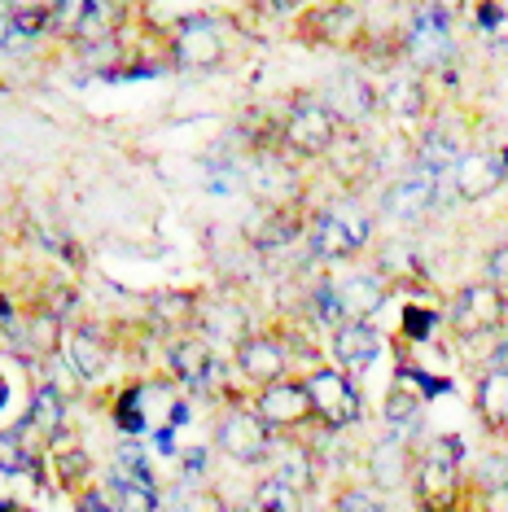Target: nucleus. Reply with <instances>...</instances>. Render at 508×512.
<instances>
[{"label": "nucleus", "instance_id": "nucleus-1", "mask_svg": "<svg viewBox=\"0 0 508 512\" xmlns=\"http://www.w3.org/2000/svg\"><path fill=\"white\" fill-rule=\"evenodd\" d=\"M460 464H465V442L452 434L434 438L425 447L408 482L421 512H469V495H478V486H473V477L465 482Z\"/></svg>", "mask_w": 508, "mask_h": 512}, {"label": "nucleus", "instance_id": "nucleus-2", "mask_svg": "<svg viewBox=\"0 0 508 512\" xmlns=\"http://www.w3.org/2000/svg\"><path fill=\"white\" fill-rule=\"evenodd\" d=\"M447 320H452V329L460 337H495V333H504V324H508V289L491 285V281H469L452 298Z\"/></svg>", "mask_w": 508, "mask_h": 512}, {"label": "nucleus", "instance_id": "nucleus-3", "mask_svg": "<svg viewBox=\"0 0 508 512\" xmlns=\"http://www.w3.org/2000/svg\"><path fill=\"white\" fill-rule=\"evenodd\" d=\"M307 394H311V407H316V421L325 429H346L364 416V399L355 390L351 372L342 368H311L307 372Z\"/></svg>", "mask_w": 508, "mask_h": 512}, {"label": "nucleus", "instance_id": "nucleus-4", "mask_svg": "<svg viewBox=\"0 0 508 512\" xmlns=\"http://www.w3.org/2000/svg\"><path fill=\"white\" fill-rule=\"evenodd\" d=\"M307 241H311V254H316V259L342 263V259H351L355 250L368 246V215L355 202H342V206H333V211L316 215Z\"/></svg>", "mask_w": 508, "mask_h": 512}, {"label": "nucleus", "instance_id": "nucleus-5", "mask_svg": "<svg viewBox=\"0 0 508 512\" xmlns=\"http://www.w3.org/2000/svg\"><path fill=\"white\" fill-rule=\"evenodd\" d=\"M281 141L290 145L294 154H303V158L333 154V145L342 141V119L325 106V101H298V106L285 114Z\"/></svg>", "mask_w": 508, "mask_h": 512}, {"label": "nucleus", "instance_id": "nucleus-6", "mask_svg": "<svg viewBox=\"0 0 508 512\" xmlns=\"http://www.w3.org/2000/svg\"><path fill=\"white\" fill-rule=\"evenodd\" d=\"M215 447L237 464H263L272 456V429L254 407H233L215 425Z\"/></svg>", "mask_w": 508, "mask_h": 512}, {"label": "nucleus", "instance_id": "nucleus-7", "mask_svg": "<svg viewBox=\"0 0 508 512\" xmlns=\"http://www.w3.org/2000/svg\"><path fill=\"white\" fill-rule=\"evenodd\" d=\"M254 412L268 421L272 434H290V429H303L316 421V407H311V394H307V381H272V386L259 390L254 399Z\"/></svg>", "mask_w": 508, "mask_h": 512}, {"label": "nucleus", "instance_id": "nucleus-8", "mask_svg": "<svg viewBox=\"0 0 508 512\" xmlns=\"http://www.w3.org/2000/svg\"><path fill=\"white\" fill-rule=\"evenodd\" d=\"M438 206V176L425 167H412L408 176H399L381 193V215L395 219V224H417Z\"/></svg>", "mask_w": 508, "mask_h": 512}, {"label": "nucleus", "instance_id": "nucleus-9", "mask_svg": "<svg viewBox=\"0 0 508 512\" xmlns=\"http://www.w3.org/2000/svg\"><path fill=\"white\" fill-rule=\"evenodd\" d=\"M452 184L460 202H487L508 184V154L504 149H473L456 162Z\"/></svg>", "mask_w": 508, "mask_h": 512}, {"label": "nucleus", "instance_id": "nucleus-10", "mask_svg": "<svg viewBox=\"0 0 508 512\" xmlns=\"http://www.w3.org/2000/svg\"><path fill=\"white\" fill-rule=\"evenodd\" d=\"M408 57L421 71H434L452 57V18L443 5H421V14L412 18L408 31Z\"/></svg>", "mask_w": 508, "mask_h": 512}, {"label": "nucleus", "instance_id": "nucleus-11", "mask_svg": "<svg viewBox=\"0 0 508 512\" xmlns=\"http://www.w3.org/2000/svg\"><path fill=\"white\" fill-rule=\"evenodd\" d=\"M237 368H241V377L263 390L290 372V346L272 333H246L237 342Z\"/></svg>", "mask_w": 508, "mask_h": 512}, {"label": "nucleus", "instance_id": "nucleus-12", "mask_svg": "<svg viewBox=\"0 0 508 512\" xmlns=\"http://www.w3.org/2000/svg\"><path fill=\"white\" fill-rule=\"evenodd\" d=\"M303 36L311 44H329V49H351L364 36V14L346 0H329L303 18Z\"/></svg>", "mask_w": 508, "mask_h": 512}, {"label": "nucleus", "instance_id": "nucleus-13", "mask_svg": "<svg viewBox=\"0 0 508 512\" xmlns=\"http://www.w3.org/2000/svg\"><path fill=\"white\" fill-rule=\"evenodd\" d=\"M329 351H333V364L355 377V372H368V368L377 364V355H381V333H377L368 320H346V324H338V329H333Z\"/></svg>", "mask_w": 508, "mask_h": 512}, {"label": "nucleus", "instance_id": "nucleus-14", "mask_svg": "<svg viewBox=\"0 0 508 512\" xmlns=\"http://www.w3.org/2000/svg\"><path fill=\"white\" fill-rule=\"evenodd\" d=\"M412 469H417V460H412L408 438H403L399 429H390V434L368 451V477H373L377 491H399L403 482H412Z\"/></svg>", "mask_w": 508, "mask_h": 512}, {"label": "nucleus", "instance_id": "nucleus-15", "mask_svg": "<svg viewBox=\"0 0 508 512\" xmlns=\"http://www.w3.org/2000/svg\"><path fill=\"white\" fill-rule=\"evenodd\" d=\"M473 412H478V421L491 438L508 442V372L504 368L491 364L478 377V386H473Z\"/></svg>", "mask_w": 508, "mask_h": 512}, {"label": "nucleus", "instance_id": "nucleus-16", "mask_svg": "<svg viewBox=\"0 0 508 512\" xmlns=\"http://www.w3.org/2000/svg\"><path fill=\"white\" fill-rule=\"evenodd\" d=\"M224 57V36L211 18H189L180 22V36H176V62L189 66V71H206Z\"/></svg>", "mask_w": 508, "mask_h": 512}, {"label": "nucleus", "instance_id": "nucleus-17", "mask_svg": "<svg viewBox=\"0 0 508 512\" xmlns=\"http://www.w3.org/2000/svg\"><path fill=\"white\" fill-rule=\"evenodd\" d=\"M320 101H325V106L338 114L342 123H360V119H368V114L381 106V97H377L373 88H368V79L355 75V71H346V75L333 79Z\"/></svg>", "mask_w": 508, "mask_h": 512}, {"label": "nucleus", "instance_id": "nucleus-18", "mask_svg": "<svg viewBox=\"0 0 508 512\" xmlns=\"http://www.w3.org/2000/svg\"><path fill=\"white\" fill-rule=\"evenodd\" d=\"M333 294H338L342 320H368L373 311H381V302H386V285H381V276H373V272H355V276L333 281Z\"/></svg>", "mask_w": 508, "mask_h": 512}, {"label": "nucleus", "instance_id": "nucleus-19", "mask_svg": "<svg viewBox=\"0 0 508 512\" xmlns=\"http://www.w3.org/2000/svg\"><path fill=\"white\" fill-rule=\"evenodd\" d=\"M171 372H176L184 386H193V390L211 386V377L219 372L215 351L206 342H198V337H184V342L171 346Z\"/></svg>", "mask_w": 508, "mask_h": 512}, {"label": "nucleus", "instance_id": "nucleus-20", "mask_svg": "<svg viewBox=\"0 0 508 512\" xmlns=\"http://www.w3.org/2000/svg\"><path fill=\"white\" fill-rule=\"evenodd\" d=\"M460 158H465V145H460L456 132H447V127H430V132L421 136V167L425 171L447 176V171H456Z\"/></svg>", "mask_w": 508, "mask_h": 512}, {"label": "nucleus", "instance_id": "nucleus-21", "mask_svg": "<svg viewBox=\"0 0 508 512\" xmlns=\"http://www.w3.org/2000/svg\"><path fill=\"white\" fill-rule=\"evenodd\" d=\"M276 464H272V473L281 477V482H290L294 491H311V486H316V456H311L307 447H298V442H285L281 451H276L272 456Z\"/></svg>", "mask_w": 508, "mask_h": 512}, {"label": "nucleus", "instance_id": "nucleus-22", "mask_svg": "<svg viewBox=\"0 0 508 512\" xmlns=\"http://www.w3.org/2000/svg\"><path fill=\"white\" fill-rule=\"evenodd\" d=\"M381 106L395 119H417V114H425V84L417 75H395L381 92Z\"/></svg>", "mask_w": 508, "mask_h": 512}, {"label": "nucleus", "instance_id": "nucleus-23", "mask_svg": "<svg viewBox=\"0 0 508 512\" xmlns=\"http://www.w3.org/2000/svg\"><path fill=\"white\" fill-rule=\"evenodd\" d=\"M106 346L97 342L92 333H71L66 337V364H71L75 377H84V381H97L101 372H106Z\"/></svg>", "mask_w": 508, "mask_h": 512}, {"label": "nucleus", "instance_id": "nucleus-24", "mask_svg": "<svg viewBox=\"0 0 508 512\" xmlns=\"http://www.w3.org/2000/svg\"><path fill=\"white\" fill-rule=\"evenodd\" d=\"M250 504L259 512H303V491H294L290 482H281L276 473H268L259 486H254Z\"/></svg>", "mask_w": 508, "mask_h": 512}, {"label": "nucleus", "instance_id": "nucleus-25", "mask_svg": "<svg viewBox=\"0 0 508 512\" xmlns=\"http://www.w3.org/2000/svg\"><path fill=\"white\" fill-rule=\"evenodd\" d=\"M62 416H66V403H62V394H57L53 386H44L36 399H31V416H27V425L31 429H40L44 438H57L62 434Z\"/></svg>", "mask_w": 508, "mask_h": 512}, {"label": "nucleus", "instance_id": "nucleus-26", "mask_svg": "<svg viewBox=\"0 0 508 512\" xmlns=\"http://www.w3.org/2000/svg\"><path fill=\"white\" fill-rule=\"evenodd\" d=\"M110 486H114V495H119L123 512H154V508H158V486L136 482V477H127V473H119V469H114Z\"/></svg>", "mask_w": 508, "mask_h": 512}, {"label": "nucleus", "instance_id": "nucleus-27", "mask_svg": "<svg viewBox=\"0 0 508 512\" xmlns=\"http://www.w3.org/2000/svg\"><path fill=\"white\" fill-rule=\"evenodd\" d=\"M417 416H421V394L417 390H408L403 381H395L386 394V425L390 429H408V425H417Z\"/></svg>", "mask_w": 508, "mask_h": 512}, {"label": "nucleus", "instance_id": "nucleus-28", "mask_svg": "<svg viewBox=\"0 0 508 512\" xmlns=\"http://www.w3.org/2000/svg\"><path fill=\"white\" fill-rule=\"evenodd\" d=\"M88 5L92 0H57V5L49 9V27L57 31V36H84Z\"/></svg>", "mask_w": 508, "mask_h": 512}, {"label": "nucleus", "instance_id": "nucleus-29", "mask_svg": "<svg viewBox=\"0 0 508 512\" xmlns=\"http://www.w3.org/2000/svg\"><path fill=\"white\" fill-rule=\"evenodd\" d=\"M333 512H390V508L373 486H342V491L333 495Z\"/></svg>", "mask_w": 508, "mask_h": 512}, {"label": "nucleus", "instance_id": "nucleus-30", "mask_svg": "<svg viewBox=\"0 0 508 512\" xmlns=\"http://www.w3.org/2000/svg\"><path fill=\"white\" fill-rule=\"evenodd\" d=\"M473 486L482 495H495V491H508V460L504 456H487L473 473Z\"/></svg>", "mask_w": 508, "mask_h": 512}, {"label": "nucleus", "instance_id": "nucleus-31", "mask_svg": "<svg viewBox=\"0 0 508 512\" xmlns=\"http://www.w3.org/2000/svg\"><path fill=\"white\" fill-rule=\"evenodd\" d=\"M141 403H145V390H127L119 407H114V416H119V429H127V434H145V412H141Z\"/></svg>", "mask_w": 508, "mask_h": 512}, {"label": "nucleus", "instance_id": "nucleus-32", "mask_svg": "<svg viewBox=\"0 0 508 512\" xmlns=\"http://www.w3.org/2000/svg\"><path fill=\"white\" fill-rule=\"evenodd\" d=\"M27 469V447L14 429H0V473H22Z\"/></svg>", "mask_w": 508, "mask_h": 512}, {"label": "nucleus", "instance_id": "nucleus-33", "mask_svg": "<svg viewBox=\"0 0 508 512\" xmlns=\"http://www.w3.org/2000/svg\"><path fill=\"white\" fill-rule=\"evenodd\" d=\"M482 281L508 289V241H500V246L487 250V263H482Z\"/></svg>", "mask_w": 508, "mask_h": 512}, {"label": "nucleus", "instance_id": "nucleus-34", "mask_svg": "<svg viewBox=\"0 0 508 512\" xmlns=\"http://www.w3.org/2000/svg\"><path fill=\"white\" fill-rule=\"evenodd\" d=\"M84 473H88V460L79 456V451H75V456H62V482H66V486H75Z\"/></svg>", "mask_w": 508, "mask_h": 512}, {"label": "nucleus", "instance_id": "nucleus-35", "mask_svg": "<svg viewBox=\"0 0 508 512\" xmlns=\"http://www.w3.org/2000/svg\"><path fill=\"white\" fill-rule=\"evenodd\" d=\"M430 329H434V316H430V311L412 307V311H408V333H412V337H425Z\"/></svg>", "mask_w": 508, "mask_h": 512}, {"label": "nucleus", "instance_id": "nucleus-36", "mask_svg": "<svg viewBox=\"0 0 508 512\" xmlns=\"http://www.w3.org/2000/svg\"><path fill=\"white\" fill-rule=\"evenodd\" d=\"M75 512H114V508H110V499H106V495L84 491V495H79V504H75Z\"/></svg>", "mask_w": 508, "mask_h": 512}, {"label": "nucleus", "instance_id": "nucleus-37", "mask_svg": "<svg viewBox=\"0 0 508 512\" xmlns=\"http://www.w3.org/2000/svg\"><path fill=\"white\" fill-rule=\"evenodd\" d=\"M491 364H495V368H504V372H508V324H504V333H500V342H495V355H491Z\"/></svg>", "mask_w": 508, "mask_h": 512}, {"label": "nucleus", "instance_id": "nucleus-38", "mask_svg": "<svg viewBox=\"0 0 508 512\" xmlns=\"http://www.w3.org/2000/svg\"><path fill=\"white\" fill-rule=\"evenodd\" d=\"M268 5L276 9V14H294V9H303L307 0H268Z\"/></svg>", "mask_w": 508, "mask_h": 512}, {"label": "nucleus", "instance_id": "nucleus-39", "mask_svg": "<svg viewBox=\"0 0 508 512\" xmlns=\"http://www.w3.org/2000/svg\"><path fill=\"white\" fill-rule=\"evenodd\" d=\"M44 5H57V0H18L14 9H44Z\"/></svg>", "mask_w": 508, "mask_h": 512}, {"label": "nucleus", "instance_id": "nucleus-40", "mask_svg": "<svg viewBox=\"0 0 508 512\" xmlns=\"http://www.w3.org/2000/svg\"><path fill=\"white\" fill-rule=\"evenodd\" d=\"M224 512H259V508H254V504H228Z\"/></svg>", "mask_w": 508, "mask_h": 512}, {"label": "nucleus", "instance_id": "nucleus-41", "mask_svg": "<svg viewBox=\"0 0 508 512\" xmlns=\"http://www.w3.org/2000/svg\"><path fill=\"white\" fill-rule=\"evenodd\" d=\"M9 403V390H5V381H0V407H5Z\"/></svg>", "mask_w": 508, "mask_h": 512}]
</instances>
